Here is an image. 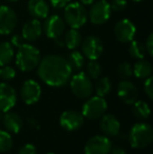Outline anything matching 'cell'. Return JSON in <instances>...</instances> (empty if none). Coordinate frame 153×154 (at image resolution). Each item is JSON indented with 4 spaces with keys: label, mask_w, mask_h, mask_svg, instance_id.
Segmentation results:
<instances>
[{
    "label": "cell",
    "mask_w": 153,
    "mask_h": 154,
    "mask_svg": "<svg viewBox=\"0 0 153 154\" xmlns=\"http://www.w3.org/2000/svg\"><path fill=\"white\" fill-rule=\"evenodd\" d=\"M72 70L67 60L61 56L49 55L40 60L38 75L45 84L51 87H61L69 82Z\"/></svg>",
    "instance_id": "6da1fadb"
},
{
    "label": "cell",
    "mask_w": 153,
    "mask_h": 154,
    "mask_svg": "<svg viewBox=\"0 0 153 154\" xmlns=\"http://www.w3.org/2000/svg\"><path fill=\"white\" fill-rule=\"evenodd\" d=\"M41 60V55L38 48L32 44L23 43L18 47L16 55V64L22 71H32L37 68Z\"/></svg>",
    "instance_id": "7a4b0ae2"
},
{
    "label": "cell",
    "mask_w": 153,
    "mask_h": 154,
    "mask_svg": "<svg viewBox=\"0 0 153 154\" xmlns=\"http://www.w3.org/2000/svg\"><path fill=\"white\" fill-rule=\"evenodd\" d=\"M129 144L134 149L150 146L153 140V129L147 123H136L131 127L128 135Z\"/></svg>",
    "instance_id": "3957f363"
},
{
    "label": "cell",
    "mask_w": 153,
    "mask_h": 154,
    "mask_svg": "<svg viewBox=\"0 0 153 154\" xmlns=\"http://www.w3.org/2000/svg\"><path fill=\"white\" fill-rule=\"evenodd\" d=\"M88 14L80 2H72L64 8V20L72 29H79L87 22Z\"/></svg>",
    "instance_id": "277c9868"
},
{
    "label": "cell",
    "mask_w": 153,
    "mask_h": 154,
    "mask_svg": "<svg viewBox=\"0 0 153 154\" xmlns=\"http://www.w3.org/2000/svg\"><path fill=\"white\" fill-rule=\"evenodd\" d=\"M70 89L75 97L86 100L91 97L93 92L92 81L85 72H78L70 78Z\"/></svg>",
    "instance_id": "5b68a950"
},
{
    "label": "cell",
    "mask_w": 153,
    "mask_h": 154,
    "mask_svg": "<svg viewBox=\"0 0 153 154\" xmlns=\"http://www.w3.org/2000/svg\"><path fill=\"white\" fill-rule=\"evenodd\" d=\"M106 110V100L102 97L96 95V97H90L86 99V102L82 107V114L84 118L89 120H98L104 116Z\"/></svg>",
    "instance_id": "8992f818"
},
{
    "label": "cell",
    "mask_w": 153,
    "mask_h": 154,
    "mask_svg": "<svg viewBox=\"0 0 153 154\" xmlns=\"http://www.w3.org/2000/svg\"><path fill=\"white\" fill-rule=\"evenodd\" d=\"M111 15L110 4L106 0H99L91 4L89 10V19L93 24L102 25L108 21Z\"/></svg>",
    "instance_id": "52a82bcc"
},
{
    "label": "cell",
    "mask_w": 153,
    "mask_h": 154,
    "mask_svg": "<svg viewBox=\"0 0 153 154\" xmlns=\"http://www.w3.org/2000/svg\"><path fill=\"white\" fill-rule=\"evenodd\" d=\"M112 144L106 135H94L86 143L84 153L85 154H109Z\"/></svg>",
    "instance_id": "ba28073f"
},
{
    "label": "cell",
    "mask_w": 153,
    "mask_h": 154,
    "mask_svg": "<svg viewBox=\"0 0 153 154\" xmlns=\"http://www.w3.org/2000/svg\"><path fill=\"white\" fill-rule=\"evenodd\" d=\"M83 55L89 60H98L102 56L104 46L100 38L88 36L81 42Z\"/></svg>",
    "instance_id": "9c48e42d"
},
{
    "label": "cell",
    "mask_w": 153,
    "mask_h": 154,
    "mask_svg": "<svg viewBox=\"0 0 153 154\" xmlns=\"http://www.w3.org/2000/svg\"><path fill=\"white\" fill-rule=\"evenodd\" d=\"M44 32L49 39L57 40L61 38L65 29V22L59 15H51L45 18L44 22Z\"/></svg>",
    "instance_id": "30bf717a"
},
{
    "label": "cell",
    "mask_w": 153,
    "mask_h": 154,
    "mask_svg": "<svg viewBox=\"0 0 153 154\" xmlns=\"http://www.w3.org/2000/svg\"><path fill=\"white\" fill-rule=\"evenodd\" d=\"M41 93H42L41 86L39 85L38 82L34 80H27L21 86V99L26 105H33L37 103L41 97Z\"/></svg>",
    "instance_id": "8fae6325"
},
{
    "label": "cell",
    "mask_w": 153,
    "mask_h": 154,
    "mask_svg": "<svg viewBox=\"0 0 153 154\" xmlns=\"http://www.w3.org/2000/svg\"><path fill=\"white\" fill-rule=\"evenodd\" d=\"M136 32L134 23L129 19H122L115 26V36L120 42L129 43L133 40Z\"/></svg>",
    "instance_id": "7c38bea8"
},
{
    "label": "cell",
    "mask_w": 153,
    "mask_h": 154,
    "mask_svg": "<svg viewBox=\"0 0 153 154\" xmlns=\"http://www.w3.org/2000/svg\"><path fill=\"white\" fill-rule=\"evenodd\" d=\"M84 124V116L77 110H66L60 116V125L67 131H76Z\"/></svg>",
    "instance_id": "4fadbf2b"
},
{
    "label": "cell",
    "mask_w": 153,
    "mask_h": 154,
    "mask_svg": "<svg viewBox=\"0 0 153 154\" xmlns=\"http://www.w3.org/2000/svg\"><path fill=\"white\" fill-rule=\"evenodd\" d=\"M17 25L16 13L6 5H0V34L10 35Z\"/></svg>",
    "instance_id": "5bb4252c"
},
{
    "label": "cell",
    "mask_w": 153,
    "mask_h": 154,
    "mask_svg": "<svg viewBox=\"0 0 153 154\" xmlns=\"http://www.w3.org/2000/svg\"><path fill=\"white\" fill-rule=\"evenodd\" d=\"M17 102L16 90L6 83H0V111L8 112Z\"/></svg>",
    "instance_id": "9a60e30c"
},
{
    "label": "cell",
    "mask_w": 153,
    "mask_h": 154,
    "mask_svg": "<svg viewBox=\"0 0 153 154\" xmlns=\"http://www.w3.org/2000/svg\"><path fill=\"white\" fill-rule=\"evenodd\" d=\"M118 95L125 104L132 105L137 100L139 91L134 84L128 80H123L118 85Z\"/></svg>",
    "instance_id": "2e32d148"
},
{
    "label": "cell",
    "mask_w": 153,
    "mask_h": 154,
    "mask_svg": "<svg viewBox=\"0 0 153 154\" xmlns=\"http://www.w3.org/2000/svg\"><path fill=\"white\" fill-rule=\"evenodd\" d=\"M100 128L107 137H113L120 133L121 123L113 114H104L101 118Z\"/></svg>",
    "instance_id": "e0dca14e"
},
{
    "label": "cell",
    "mask_w": 153,
    "mask_h": 154,
    "mask_svg": "<svg viewBox=\"0 0 153 154\" xmlns=\"http://www.w3.org/2000/svg\"><path fill=\"white\" fill-rule=\"evenodd\" d=\"M43 27L39 19H32V20L27 21L22 27V32L21 36L23 39L29 42H34V41L38 40L42 35Z\"/></svg>",
    "instance_id": "ac0fdd59"
},
{
    "label": "cell",
    "mask_w": 153,
    "mask_h": 154,
    "mask_svg": "<svg viewBox=\"0 0 153 154\" xmlns=\"http://www.w3.org/2000/svg\"><path fill=\"white\" fill-rule=\"evenodd\" d=\"M27 10L35 19H45L49 14V6L45 0H29Z\"/></svg>",
    "instance_id": "d6986e66"
},
{
    "label": "cell",
    "mask_w": 153,
    "mask_h": 154,
    "mask_svg": "<svg viewBox=\"0 0 153 154\" xmlns=\"http://www.w3.org/2000/svg\"><path fill=\"white\" fill-rule=\"evenodd\" d=\"M2 123L6 131L10 133H18L23 126L22 119L15 112H4Z\"/></svg>",
    "instance_id": "ffe728a7"
},
{
    "label": "cell",
    "mask_w": 153,
    "mask_h": 154,
    "mask_svg": "<svg viewBox=\"0 0 153 154\" xmlns=\"http://www.w3.org/2000/svg\"><path fill=\"white\" fill-rule=\"evenodd\" d=\"M132 72L137 79H144L151 77L152 73V66L148 61L144 59H139V61L134 63L132 67Z\"/></svg>",
    "instance_id": "44dd1931"
},
{
    "label": "cell",
    "mask_w": 153,
    "mask_h": 154,
    "mask_svg": "<svg viewBox=\"0 0 153 154\" xmlns=\"http://www.w3.org/2000/svg\"><path fill=\"white\" fill-rule=\"evenodd\" d=\"M64 45L68 49H76L82 42V37L79 31L76 29H70L69 31L66 32L64 36Z\"/></svg>",
    "instance_id": "7402d4cb"
},
{
    "label": "cell",
    "mask_w": 153,
    "mask_h": 154,
    "mask_svg": "<svg viewBox=\"0 0 153 154\" xmlns=\"http://www.w3.org/2000/svg\"><path fill=\"white\" fill-rule=\"evenodd\" d=\"M132 112L133 116H135L139 120H147L150 116V113H151V110H150V107L146 102L144 101H135L134 103L132 104Z\"/></svg>",
    "instance_id": "603a6c76"
},
{
    "label": "cell",
    "mask_w": 153,
    "mask_h": 154,
    "mask_svg": "<svg viewBox=\"0 0 153 154\" xmlns=\"http://www.w3.org/2000/svg\"><path fill=\"white\" fill-rule=\"evenodd\" d=\"M14 46L10 42L0 43V66L8 65L14 58Z\"/></svg>",
    "instance_id": "cb8c5ba5"
},
{
    "label": "cell",
    "mask_w": 153,
    "mask_h": 154,
    "mask_svg": "<svg viewBox=\"0 0 153 154\" xmlns=\"http://www.w3.org/2000/svg\"><path fill=\"white\" fill-rule=\"evenodd\" d=\"M66 60H67L68 64H69L72 71H80L84 67V65H85L84 55L80 53V51H75V49L74 51H72L69 54V56H68Z\"/></svg>",
    "instance_id": "d4e9b609"
},
{
    "label": "cell",
    "mask_w": 153,
    "mask_h": 154,
    "mask_svg": "<svg viewBox=\"0 0 153 154\" xmlns=\"http://www.w3.org/2000/svg\"><path fill=\"white\" fill-rule=\"evenodd\" d=\"M96 80H98V81H96V86H94L96 95L102 97H106V95L111 91V88H112L111 81L109 80V78H107V77H101Z\"/></svg>",
    "instance_id": "484cf974"
},
{
    "label": "cell",
    "mask_w": 153,
    "mask_h": 154,
    "mask_svg": "<svg viewBox=\"0 0 153 154\" xmlns=\"http://www.w3.org/2000/svg\"><path fill=\"white\" fill-rule=\"evenodd\" d=\"M129 54L132 58L134 59H144L146 54L145 45L141 42V41L132 40L130 41V45H129Z\"/></svg>",
    "instance_id": "4316f807"
},
{
    "label": "cell",
    "mask_w": 153,
    "mask_h": 154,
    "mask_svg": "<svg viewBox=\"0 0 153 154\" xmlns=\"http://www.w3.org/2000/svg\"><path fill=\"white\" fill-rule=\"evenodd\" d=\"M86 75L90 79H99L102 75V66L96 60H90L86 66Z\"/></svg>",
    "instance_id": "83f0119b"
},
{
    "label": "cell",
    "mask_w": 153,
    "mask_h": 154,
    "mask_svg": "<svg viewBox=\"0 0 153 154\" xmlns=\"http://www.w3.org/2000/svg\"><path fill=\"white\" fill-rule=\"evenodd\" d=\"M13 147V138L10 132L0 130V152H8Z\"/></svg>",
    "instance_id": "f1b7e54d"
},
{
    "label": "cell",
    "mask_w": 153,
    "mask_h": 154,
    "mask_svg": "<svg viewBox=\"0 0 153 154\" xmlns=\"http://www.w3.org/2000/svg\"><path fill=\"white\" fill-rule=\"evenodd\" d=\"M118 77L122 80H128L133 75L132 67H131V65L128 62H123L118 65Z\"/></svg>",
    "instance_id": "f546056e"
},
{
    "label": "cell",
    "mask_w": 153,
    "mask_h": 154,
    "mask_svg": "<svg viewBox=\"0 0 153 154\" xmlns=\"http://www.w3.org/2000/svg\"><path fill=\"white\" fill-rule=\"evenodd\" d=\"M16 75V71L13 67L8 66V65H4L1 66L0 68V79L3 81H10L13 80Z\"/></svg>",
    "instance_id": "4dcf8cb0"
},
{
    "label": "cell",
    "mask_w": 153,
    "mask_h": 154,
    "mask_svg": "<svg viewBox=\"0 0 153 154\" xmlns=\"http://www.w3.org/2000/svg\"><path fill=\"white\" fill-rule=\"evenodd\" d=\"M110 4V8L115 12H122L127 8V0H112Z\"/></svg>",
    "instance_id": "1f68e13d"
},
{
    "label": "cell",
    "mask_w": 153,
    "mask_h": 154,
    "mask_svg": "<svg viewBox=\"0 0 153 154\" xmlns=\"http://www.w3.org/2000/svg\"><path fill=\"white\" fill-rule=\"evenodd\" d=\"M144 89H145V93L150 100L153 99V79L151 77L147 78L144 84Z\"/></svg>",
    "instance_id": "d6a6232c"
},
{
    "label": "cell",
    "mask_w": 153,
    "mask_h": 154,
    "mask_svg": "<svg viewBox=\"0 0 153 154\" xmlns=\"http://www.w3.org/2000/svg\"><path fill=\"white\" fill-rule=\"evenodd\" d=\"M18 154H37V150L33 144H25L19 149Z\"/></svg>",
    "instance_id": "836d02e7"
},
{
    "label": "cell",
    "mask_w": 153,
    "mask_h": 154,
    "mask_svg": "<svg viewBox=\"0 0 153 154\" xmlns=\"http://www.w3.org/2000/svg\"><path fill=\"white\" fill-rule=\"evenodd\" d=\"M145 48L146 51L148 53V55L150 57L153 56V34H150L147 38V41H146V44H145Z\"/></svg>",
    "instance_id": "e575fe53"
},
{
    "label": "cell",
    "mask_w": 153,
    "mask_h": 154,
    "mask_svg": "<svg viewBox=\"0 0 153 154\" xmlns=\"http://www.w3.org/2000/svg\"><path fill=\"white\" fill-rule=\"evenodd\" d=\"M23 37L21 36V35H14V36L12 37V39H11V44L13 45V46H15V47H19V46H21V45L23 44Z\"/></svg>",
    "instance_id": "d590c367"
},
{
    "label": "cell",
    "mask_w": 153,
    "mask_h": 154,
    "mask_svg": "<svg viewBox=\"0 0 153 154\" xmlns=\"http://www.w3.org/2000/svg\"><path fill=\"white\" fill-rule=\"evenodd\" d=\"M50 4L56 8H65L68 3L70 2V0H49Z\"/></svg>",
    "instance_id": "8d00e7d4"
},
{
    "label": "cell",
    "mask_w": 153,
    "mask_h": 154,
    "mask_svg": "<svg viewBox=\"0 0 153 154\" xmlns=\"http://www.w3.org/2000/svg\"><path fill=\"white\" fill-rule=\"evenodd\" d=\"M109 154H126V151L120 146H116L115 148H111Z\"/></svg>",
    "instance_id": "74e56055"
},
{
    "label": "cell",
    "mask_w": 153,
    "mask_h": 154,
    "mask_svg": "<svg viewBox=\"0 0 153 154\" xmlns=\"http://www.w3.org/2000/svg\"><path fill=\"white\" fill-rule=\"evenodd\" d=\"M27 123H29V125L31 126V127L35 128V129H39V128H40V126H39V123H38V121L36 120V119H33V118L27 119Z\"/></svg>",
    "instance_id": "f35d334b"
},
{
    "label": "cell",
    "mask_w": 153,
    "mask_h": 154,
    "mask_svg": "<svg viewBox=\"0 0 153 154\" xmlns=\"http://www.w3.org/2000/svg\"><path fill=\"white\" fill-rule=\"evenodd\" d=\"M96 0H80V3H82L83 5H90L92 4Z\"/></svg>",
    "instance_id": "ab89813d"
},
{
    "label": "cell",
    "mask_w": 153,
    "mask_h": 154,
    "mask_svg": "<svg viewBox=\"0 0 153 154\" xmlns=\"http://www.w3.org/2000/svg\"><path fill=\"white\" fill-rule=\"evenodd\" d=\"M3 116H4V112L0 111V122H2V119H3Z\"/></svg>",
    "instance_id": "60d3db41"
},
{
    "label": "cell",
    "mask_w": 153,
    "mask_h": 154,
    "mask_svg": "<svg viewBox=\"0 0 153 154\" xmlns=\"http://www.w3.org/2000/svg\"><path fill=\"white\" fill-rule=\"evenodd\" d=\"M133 1H135V2H142V1H144V0H133Z\"/></svg>",
    "instance_id": "b9f144b4"
},
{
    "label": "cell",
    "mask_w": 153,
    "mask_h": 154,
    "mask_svg": "<svg viewBox=\"0 0 153 154\" xmlns=\"http://www.w3.org/2000/svg\"><path fill=\"white\" fill-rule=\"evenodd\" d=\"M8 1H18V0H8Z\"/></svg>",
    "instance_id": "7bdbcfd3"
},
{
    "label": "cell",
    "mask_w": 153,
    "mask_h": 154,
    "mask_svg": "<svg viewBox=\"0 0 153 154\" xmlns=\"http://www.w3.org/2000/svg\"><path fill=\"white\" fill-rule=\"evenodd\" d=\"M46 154H55V153H46Z\"/></svg>",
    "instance_id": "ee69618b"
}]
</instances>
